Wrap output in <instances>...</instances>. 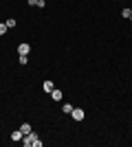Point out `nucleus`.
<instances>
[{
	"instance_id": "obj_2",
	"label": "nucleus",
	"mask_w": 132,
	"mask_h": 147,
	"mask_svg": "<svg viewBox=\"0 0 132 147\" xmlns=\"http://www.w3.org/2000/svg\"><path fill=\"white\" fill-rule=\"evenodd\" d=\"M70 117H73V121H84V110L82 108H73Z\"/></svg>"
},
{
	"instance_id": "obj_6",
	"label": "nucleus",
	"mask_w": 132,
	"mask_h": 147,
	"mask_svg": "<svg viewBox=\"0 0 132 147\" xmlns=\"http://www.w3.org/2000/svg\"><path fill=\"white\" fill-rule=\"evenodd\" d=\"M51 99H53V101H62V90L53 88V92H51Z\"/></svg>"
},
{
	"instance_id": "obj_5",
	"label": "nucleus",
	"mask_w": 132,
	"mask_h": 147,
	"mask_svg": "<svg viewBox=\"0 0 132 147\" xmlns=\"http://www.w3.org/2000/svg\"><path fill=\"white\" fill-rule=\"evenodd\" d=\"M22 138H24V134H22V132H20V129H13V132H11V141H13V143H18V141H22Z\"/></svg>"
},
{
	"instance_id": "obj_11",
	"label": "nucleus",
	"mask_w": 132,
	"mask_h": 147,
	"mask_svg": "<svg viewBox=\"0 0 132 147\" xmlns=\"http://www.w3.org/2000/svg\"><path fill=\"white\" fill-rule=\"evenodd\" d=\"M7 29H9V26H7L5 22H0V35H5V33H7Z\"/></svg>"
},
{
	"instance_id": "obj_14",
	"label": "nucleus",
	"mask_w": 132,
	"mask_h": 147,
	"mask_svg": "<svg viewBox=\"0 0 132 147\" xmlns=\"http://www.w3.org/2000/svg\"><path fill=\"white\" fill-rule=\"evenodd\" d=\"M26 2H29V7H35V5H38V0H26Z\"/></svg>"
},
{
	"instance_id": "obj_8",
	"label": "nucleus",
	"mask_w": 132,
	"mask_h": 147,
	"mask_svg": "<svg viewBox=\"0 0 132 147\" xmlns=\"http://www.w3.org/2000/svg\"><path fill=\"white\" fill-rule=\"evenodd\" d=\"M5 24L9 26V29H16V24H18V22H16V18H7V20H5Z\"/></svg>"
},
{
	"instance_id": "obj_1",
	"label": "nucleus",
	"mask_w": 132,
	"mask_h": 147,
	"mask_svg": "<svg viewBox=\"0 0 132 147\" xmlns=\"http://www.w3.org/2000/svg\"><path fill=\"white\" fill-rule=\"evenodd\" d=\"M40 136L35 134V132H31V134H26L24 138H22V145H26V147H31V145H35V141H38Z\"/></svg>"
},
{
	"instance_id": "obj_10",
	"label": "nucleus",
	"mask_w": 132,
	"mask_h": 147,
	"mask_svg": "<svg viewBox=\"0 0 132 147\" xmlns=\"http://www.w3.org/2000/svg\"><path fill=\"white\" fill-rule=\"evenodd\" d=\"M121 16H123V18H128V20H132V9H123V11H121Z\"/></svg>"
},
{
	"instance_id": "obj_12",
	"label": "nucleus",
	"mask_w": 132,
	"mask_h": 147,
	"mask_svg": "<svg viewBox=\"0 0 132 147\" xmlns=\"http://www.w3.org/2000/svg\"><path fill=\"white\" fill-rule=\"evenodd\" d=\"M26 61H29V55H20V64L22 66H26Z\"/></svg>"
},
{
	"instance_id": "obj_9",
	"label": "nucleus",
	"mask_w": 132,
	"mask_h": 147,
	"mask_svg": "<svg viewBox=\"0 0 132 147\" xmlns=\"http://www.w3.org/2000/svg\"><path fill=\"white\" fill-rule=\"evenodd\" d=\"M62 112H64V114H70V112H73V105H70V103H64L62 105Z\"/></svg>"
},
{
	"instance_id": "obj_7",
	"label": "nucleus",
	"mask_w": 132,
	"mask_h": 147,
	"mask_svg": "<svg viewBox=\"0 0 132 147\" xmlns=\"http://www.w3.org/2000/svg\"><path fill=\"white\" fill-rule=\"evenodd\" d=\"M20 132H22V134H31V125H29V123H22V125H20Z\"/></svg>"
},
{
	"instance_id": "obj_4",
	"label": "nucleus",
	"mask_w": 132,
	"mask_h": 147,
	"mask_svg": "<svg viewBox=\"0 0 132 147\" xmlns=\"http://www.w3.org/2000/svg\"><path fill=\"white\" fill-rule=\"evenodd\" d=\"M53 88H55V84H53L51 79H46V81L42 84V90L46 92V94H51V92H53Z\"/></svg>"
},
{
	"instance_id": "obj_13",
	"label": "nucleus",
	"mask_w": 132,
	"mask_h": 147,
	"mask_svg": "<svg viewBox=\"0 0 132 147\" xmlns=\"http://www.w3.org/2000/svg\"><path fill=\"white\" fill-rule=\"evenodd\" d=\"M35 7H40V9H44V7H46V0H38V5Z\"/></svg>"
},
{
	"instance_id": "obj_3",
	"label": "nucleus",
	"mask_w": 132,
	"mask_h": 147,
	"mask_svg": "<svg viewBox=\"0 0 132 147\" xmlns=\"http://www.w3.org/2000/svg\"><path fill=\"white\" fill-rule=\"evenodd\" d=\"M18 53H20V55H29V53H31V44L22 42V44L18 46Z\"/></svg>"
}]
</instances>
